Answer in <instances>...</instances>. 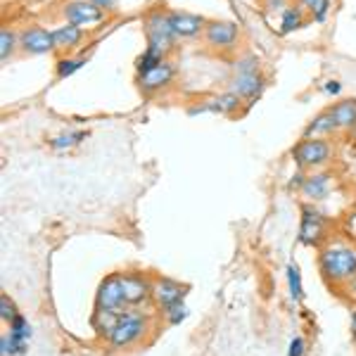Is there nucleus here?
Instances as JSON below:
<instances>
[{
	"label": "nucleus",
	"mask_w": 356,
	"mask_h": 356,
	"mask_svg": "<svg viewBox=\"0 0 356 356\" xmlns=\"http://www.w3.org/2000/svg\"><path fill=\"white\" fill-rule=\"evenodd\" d=\"M321 273L332 283H352L356 278V250L347 245H330L318 257Z\"/></svg>",
	"instance_id": "nucleus-1"
},
{
	"label": "nucleus",
	"mask_w": 356,
	"mask_h": 356,
	"mask_svg": "<svg viewBox=\"0 0 356 356\" xmlns=\"http://www.w3.org/2000/svg\"><path fill=\"white\" fill-rule=\"evenodd\" d=\"M145 36H147V48L157 50L159 55L166 57V53L174 48V41H176V33L169 22V13H164V10H152V13L145 17Z\"/></svg>",
	"instance_id": "nucleus-2"
},
{
	"label": "nucleus",
	"mask_w": 356,
	"mask_h": 356,
	"mask_svg": "<svg viewBox=\"0 0 356 356\" xmlns=\"http://www.w3.org/2000/svg\"><path fill=\"white\" fill-rule=\"evenodd\" d=\"M332 147L328 140L323 138H304L300 145L292 150L297 166L302 169H316V166H323L325 162H330Z\"/></svg>",
	"instance_id": "nucleus-3"
},
{
	"label": "nucleus",
	"mask_w": 356,
	"mask_h": 356,
	"mask_svg": "<svg viewBox=\"0 0 356 356\" xmlns=\"http://www.w3.org/2000/svg\"><path fill=\"white\" fill-rule=\"evenodd\" d=\"M62 17L69 24H76L81 29H93L105 22V10L97 8L90 0H67L62 5Z\"/></svg>",
	"instance_id": "nucleus-4"
},
{
	"label": "nucleus",
	"mask_w": 356,
	"mask_h": 356,
	"mask_svg": "<svg viewBox=\"0 0 356 356\" xmlns=\"http://www.w3.org/2000/svg\"><path fill=\"white\" fill-rule=\"evenodd\" d=\"M145 330H147V321L143 318L140 314L126 312V314H122V318H119V325L114 328L110 342L117 349H124V347H129V344L140 340V337L145 335Z\"/></svg>",
	"instance_id": "nucleus-5"
},
{
	"label": "nucleus",
	"mask_w": 356,
	"mask_h": 356,
	"mask_svg": "<svg viewBox=\"0 0 356 356\" xmlns=\"http://www.w3.org/2000/svg\"><path fill=\"white\" fill-rule=\"evenodd\" d=\"M240 38V29L235 22H226V19H214L207 22L204 26V41L207 45L216 50H231Z\"/></svg>",
	"instance_id": "nucleus-6"
},
{
	"label": "nucleus",
	"mask_w": 356,
	"mask_h": 356,
	"mask_svg": "<svg viewBox=\"0 0 356 356\" xmlns=\"http://www.w3.org/2000/svg\"><path fill=\"white\" fill-rule=\"evenodd\" d=\"M19 48L29 55H45V53L57 50L53 31H48V29H43V26H26L24 31L19 33Z\"/></svg>",
	"instance_id": "nucleus-7"
},
{
	"label": "nucleus",
	"mask_w": 356,
	"mask_h": 356,
	"mask_svg": "<svg viewBox=\"0 0 356 356\" xmlns=\"http://www.w3.org/2000/svg\"><path fill=\"white\" fill-rule=\"evenodd\" d=\"M97 309H107V312H122V307L126 304L124 297V285H122V275H110L100 283L95 297Z\"/></svg>",
	"instance_id": "nucleus-8"
},
{
	"label": "nucleus",
	"mask_w": 356,
	"mask_h": 356,
	"mask_svg": "<svg viewBox=\"0 0 356 356\" xmlns=\"http://www.w3.org/2000/svg\"><path fill=\"white\" fill-rule=\"evenodd\" d=\"M174 74H176V67L171 65L169 60H164V62H159L154 69H150L147 74H140V76H138V88H140L143 93L162 90L174 81Z\"/></svg>",
	"instance_id": "nucleus-9"
},
{
	"label": "nucleus",
	"mask_w": 356,
	"mask_h": 356,
	"mask_svg": "<svg viewBox=\"0 0 356 356\" xmlns=\"http://www.w3.org/2000/svg\"><path fill=\"white\" fill-rule=\"evenodd\" d=\"M325 233V221L321 216L318 209L314 207H304L302 209V226H300V243L302 245H318V240L323 238Z\"/></svg>",
	"instance_id": "nucleus-10"
},
{
	"label": "nucleus",
	"mask_w": 356,
	"mask_h": 356,
	"mask_svg": "<svg viewBox=\"0 0 356 356\" xmlns=\"http://www.w3.org/2000/svg\"><path fill=\"white\" fill-rule=\"evenodd\" d=\"M264 86H266V79H264L259 72L257 74H235L231 79V88L228 90L235 95H240L247 102H254L257 97L261 95Z\"/></svg>",
	"instance_id": "nucleus-11"
},
{
	"label": "nucleus",
	"mask_w": 356,
	"mask_h": 356,
	"mask_svg": "<svg viewBox=\"0 0 356 356\" xmlns=\"http://www.w3.org/2000/svg\"><path fill=\"white\" fill-rule=\"evenodd\" d=\"M169 22L171 29H174L176 38H195L200 33H204L207 19L200 15H191V13H169Z\"/></svg>",
	"instance_id": "nucleus-12"
},
{
	"label": "nucleus",
	"mask_w": 356,
	"mask_h": 356,
	"mask_svg": "<svg viewBox=\"0 0 356 356\" xmlns=\"http://www.w3.org/2000/svg\"><path fill=\"white\" fill-rule=\"evenodd\" d=\"M183 297H186V288L174 283V280L159 278V280H154V283H152V300H154L157 307L169 309V307H174V304L183 302Z\"/></svg>",
	"instance_id": "nucleus-13"
},
{
	"label": "nucleus",
	"mask_w": 356,
	"mask_h": 356,
	"mask_svg": "<svg viewBox=\"0 0 356 356\" xmlns=\"http://www.w3.org/2000/svg\"><path fill=\"white\" fill-rule=\"evenodd\" d=\"M122 285H124L126 304H140V302H145L147 297H152V285L147 283L143 275L122 273Z\"/></svg>",
	"instance_id": "nucleus-14"
},
{
	"label": "nucleus",
	"mask_w": 356,
	"mask_h": 356,
	"mask_svg": "<svg viewBox=\"0 0 356 356\" xmlns=\"http://www.w3.org/2000/svg\"><path fill=\"white\" fill-rule=\"evenodd\" d=\"M330 174H325V171H321V174H312L304 178V186L300 188L302 191V197L312 200V202H316V200H323L325 195L330 193Z\"/></svg>",
	"instance_id": "nucleus-15"
},
{
	"label": "nucleus",
	"mask_w": 356,
	"mask_h": 356,
	"mask_svg": "<svg viewBox=\"0 0 356 356\" xmlns=\"http://www.w3.org/2000/svg\"><path fill=\"white\" fill-rule=\"evenodd\" d=\"M53 38H55V48L57 50H72V48H76V45H81L83 29L65 22L62 26L53 29Z\"/></svg>",
	"instance_id": "nucleus-16"
},
{
	"label": "nucleus",
	"mask_w": 356,
	"mask_h": 356,
	"mask_svg": "<svg viewBox=\"0 0 356 356\" xmlns=\"http://www.w3.org/2000/svg\"><path fill=\"white\" fill-rule=\"evenodd\" d=\"M330 114L335 119L337 129H356V100H342L330 107Z\"/></svg>",
	"instance_id": "nucleus-17"
},
{
	"label": "nucleus",
	"mask_w": 356,
	"mask_h": 356,
	"mask_svg": "<svg viewBox=\"0 0 356 356\" xmlns=\"http://www.w3.org/2000/svg\"><path fill=\"white\" fill-rule=\"evenodd\" d=\"M335 131H337L335 119H332L330 110H325V112H321L318 117H314V122L304 131V138H323V136L335 134Z\"/></svg>",
	"instance_id": "nucleus-18"
},
{
	"label": "nucleus",
	"mask_w": 356,
	"mask_h": 356,
	"mask_svg": "<svg viewBox=\"0 0 356 356\" xmlns=\"http://www.w3.org/2000/svg\"><path fill=\"white\" fill-rule=\"evenodd\" d=\"M124 312H107V309H97L95 316H93V328L100 332V335H105L107 340L112 337L114 328L119 325V318H122Z\"/></svg>",
	"instance_id": "nucleus-19"
},
{
	"label": "nucleus",
	"mask_w": 356,
	"mask_h": 356,
	"mask_svg": "<svg viewBox=\"0 0 356 356\" xmlns=\"http://www.w3.org/2000/svg\"><path fill=\"white\" fill-rule=\"evenodd\" d=\"M304 26V8L302 5H290L288 10L283 13V19H280V33H292L297 29Z\"/></svg>",
	"instance_id": "nucleus-20"
},
{
	"label": "nucleus",
	"mask_w": 356,
	"mask_h": 356,
	"mask_svg": "<svg viewBox=\"0 0 356 356\" xmlns=\"http://www.w3.org/2000/svg\"><path fill=\"white\" fill-rule=\"evenodd\" d=\"M88 131H67V134H60L50 140V147L53 150H69V147H76L79 143L86 140Z\"/></svg>",
	"instance_id": "nucleus-21"
},
{
	"label": "nucleus",
	"mask_w": 356,
	"mask_h": 356,
	"mask_svg": "<svg viewBox=\"0 0 356 356\" xmlns=\"http://www.w3.org/2000/svg\"><path fill=\"white\" fill-rule=\"evenodd\" d=\"M19 45V36H15L13 29H0V60L8 62L10 57H13L15 48Z\"/></svg>",
	"instance_id": "nucleus-22"
},
{
	"label": "nucleus",
	"mask_w": 356,
	"mask_h": 356,
	"mask_svg": "<svg viewBox=\"0 0 356 356\" xmlns=\"http://www.w3.org/2000/svg\"><path fill=\"white\" fill-rule=\"evenodd\" d=\"M10 335H13L15 340L22 344V347H26V344H29V337H31V328H29V323H26L24 316L17 314L15 318L10 321Z\"/></svg>",
	"instance_id": "nucleus-23"
},
{
	"label": "nucleus",
	"mask_w": 356,
	"mask_h": 356,
	"mask_svg": "<svg viewBox=\"0 0 356 356\" xmlns=\"http://www.w3.org/2000/svg\"><path fill=\"white\" fill-rule=\"evenodd\" d=\"M86 65V60L83 57H60L57 60V67H55V72H57V79H67V76H72L74 72H79Z\"/></svg>",
	"instance_id": "nucleus-24"
},
{
	"label": "nucleus",
	"mask_w": 356,
	"mask_h": 356,
	"mask_svg": "<svg viewBox=\"0 0 356 356\" xmlns=\"http://www.w3.org/2000/svg\"><path fill=\"white\" fill-rule=\"evenodd\" d=\"M166 57L164 55H159L157 50H150L147 48L145 53H143L140 57H138V62H136V72H138V76H140V74H147L150 72V69H154L159 65V62H164Z\"/></svg>",
	"instance_id": "nucleus-25"
},
{
	"label": "nucleus",
	"mask_w": 356,
	"mask_h": 356,
	"mask_svg": "<svg viewBox=\"0 0 356 356\" xmlns=\"http://www.w3.org/2000/svg\"><path fill=\"white\" fill-rule=\"evenodd\" d=\"M288 288H290V297L292 302H300L304 297V288H302V273L297 264H290L288 266Z\"/></svg>",
	"instance_id": "nucleus-26"
},
{
	"label": "nucleus",
	"mask_w": 356,
	"mask_h": 356,
	"mask_svg": "<svg viewBox=\"0 0 356 356\" xmlns=\"http://www.w3.org/2000/svg\"><path fill=\"white\" fill-rule=\"evenodd\" d=\"M216 100H219V114H233L240 110V105H243V97L231 93V90L216 95Z\"/></svg>",
	"instance_id": "nucleus-27"
},
{
	"label": "nucleus",
	"mask_w": 356,
	"mask_h": 356,
	"mask_svg": "<svg viewBox=\"0 0 356 356\" xmlns=\"http://www.w3.org/2000/svg\"><path fill=\"white\" fill-rule=\"evenodd\" d=\"M24 352H26V347H22L10 332H5V335L0 337V356H17V354H24Z\"/></svg>",
	"instance_id": "nucleus-28"
},
{
	"label": "nucleus",
	"mask_w": 356,
	"mask_h": 356,
	"mask_svg": "<svg viewBox=\"0 0 356 356\" xmlns=\"http://www.w3.org/2000/svg\"><path fill=\"white\" fill-rule=\"evenodd\" d=\"M164 316H166V321H169L171 325H178L181 321L188 318V307L183 302H178V304H174V307L164 309Z\"/></svg>",
	"instance_id": "nucleus-29"
},
{
	"label": "nucleus",
	"mask_w": 356,
	"mask_h": 356,
	"mask_svg": "<svg viewBox=\"0 0 356 356\" xmlns=\"http://www.w3.org/2000/svg\"><path fill=\"white\" fill-rule=\"evenodd\" d=\"M259 72V62L257 57H240L235 62V74H257Z\"/></svg>",
	"instance_id": "nucleus-30"
},
{
	"label": "nucleus",
	"mask_w": 356,
	"mask_h": 356,
	"mask_svg": "<svg viewBox=\"0 0 356 356\" xmlns=\"http://www.w3.org/2000/svg\"><path fill=\"white\" fill-rule=\"evenodd\" d=\"M15 316H17V309H15L13 300H10L8 295H3V297H0V318H3L5 323H10Z\"/></svg>",
	"instance_id": "nucleus-31"
},
{
	"label": "nucleus",
	"mask_w": 356,
	"mask_h": 356,
	"mask_svg": "<svg viewBox=\"0 0 356 356\" xmlns=\"http://www.w3.org/2000/svg\"><path fill=\"white\" fill-rule=\"evenodd\" d=\"M328 10H330V0H318V3L312 8V17L316 22H325L328 17Z\"/></svg>",
	"instance_id": "nucleus-32"
},
{
	"label": "nucleus",
	"mask_w": 356,
	"mask_h": 356,
	"mask_svg": "<svg viewBox=\"0 0 356 356\" xmlns=\"http://www.w3.org/2000/svg\"><path fill=\"white\" fill-rule=\"evenodd\" d=\"M264 8H266L268 15H275V13L283 15L285 10L290 8V3H288V0H264Z\"/></svg>",
	"instance_id": "nucleus-33"
},
{
	"label": "nucleus",
	"mask_w": 356,
	"mask_h": 356,
	"mask_svg": "<svg viewBox=\"0 0 356 356\" xmlns=\"http://www.w3.org/2000/svg\"><path fill=\"white\" fill-rule=\"evenodd\" d=\"M288 356H304V340L302 337H295L288 347Z\"/></svg>",
	"instance_id": "nucleus-34"
},
{
	"label": "nucleus",
	"mask_w": 356,
	"mask_h": 356,
	"mask_svg": "<svg viewBox=\"0 0 356 356\" xmlns=\"http://www.w3.org/2000/svg\"><path fill=\"white\" fill-rule=\"evenodd\" d=\"M342 90V83L340 81H335V79H330L328 83H325V93H330V95H337Z\"/></svg>",
	"instance_id": "nucleus-35"
},
{
	"label": "nucleus",
	"mask_w": 356,
	"mask_h": 356,
	"mask_svg": "<svg viewBox=\"0 0 356 356\" xmlns=\"http://www.w3.org/2000/svg\"><path fill=\"white\" fill-rule=\"evenodd\" d=\"M90 3H95L97 8H102V10H112L114 5H117V0H90Z\"/></svg>",
	"instance_id": "nucleus-36"
},
{
	"label": "nucleus",
	"mask_w": 356,
	"mask_h": 356,
	"mask_svg": "<svg viewBox=\"0 0 356 356\" xmlns=\"http://www.w3.org/2000/svg\"><path fill=\"white\" fill-rule=\"evenodd\" d=\"M304 178H307V176L295 174V176H292V181H290V186H292V188H295V186H297V188H302V186H304Z\"/></svg>",
	"instance_id": "nucleus-37"
},
{
	"label": "nucleus",
	"mask_w": 356,
	"mask_h": 356,
	"mask_svg": "<svg viewBox=\"0 0 356 356\" xmlns=\"http://www.w3.org/2000/svg\"><path fill=\"white\" fill-rule=\"evenodd\" d=\"M316 3H318V0H300V5H302V8H307L309 13H312V8H314Z\"/></svg>",
	"instance_id": "nucleus-38"
},
{
	"label": "nucleus",
	"mask_w": 356,
	"mask_h": 356,
	"mask_svg": "<svg viewBox=\"0 0 356 356\" xmlns=\"http://www.w3.org/2000/svg\"><path fill=\"white\" fill-rule=\"evenodd\" d=\"M352 335H354V340H356V312L352 314Z\"/></svg>",
	"instance_id": "nucleus-39"
},
{
	"label": "nucleus",
	"mask_w": 356,
	"mask_h": 356,
	"mask_svg": "<svg viewBox=\"0 0 356 356\" xmlns=\"http://www.w3.org/2000/svg\"><path fill=\"white\" fill-rule=\"evenodd\" d=\"M349 290H352V295H356V278L352 280V283H349Z\"/></svg>",
	"instance_id": "nucleus-40"
},
{
	"label": "nucleus",
	"mask_w": 356,
	"mask_h": 356,
	"mask_svg": "<svg viewBox=\"0 0 356 356\" xmlns=\"http://www.w3.org/2000/svg\"><path fill=\"white\" fill-rule=\"evenodd\" d=\"M354 138H356V129H354Z\"/></svg>",
	"instance_id": "nucleus-41"
}]
</instances>
